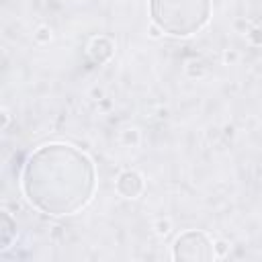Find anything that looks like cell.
I'll return each mask as SVG.
<instances>
[{
    "label": "cell",
    "instance_id": "1",
    "mask_svg": "<svg viewBox=\"0 0 262 262\" xmlns=\"http://www.w3.org/2000/svg\"><path fill=\"white\" fill-rule=\"evenodd\" d=\"M96 188L92 160L68 143H49L31 154L23 170L27 201L45 215H74Z\"/></svg>",
    "mask_w": 262,
    "mask_h": 262
},
{
    "label": "cell",
    "instance_id": "2",
    "mask_svg": "<svg viewBox=\"0 0 262 262\" xmlns=\"http://www.w3.org/2000/svg\"><path fill=\"white\" fill-rule=\"evenodd\" d=\"M154 25L174 37L201 31L211 16V0H149Z\"/></svg>",
    "mask_w": 262,
    "mask_h": 262
},
{
    "label": "cell",
    "instance_id": "3",
    "mask_svg": "<svg viewBox=\"0 0 262 262\" xmlns=\"http://www.w3.org/2000/svg\"><path fill=\"white\" fill-rule=\"evenodd\" d=\"M174 260L182 262H207L215 258L213 244L203 231H186L174 242Z\"/></svg>",
    "mask_w": 262,
    "mask_h": 262
},
{
    "label": "cell",
    "instance_id": "4",
    "mask_svg": "<svg viewBox=\"0 0 262 262\" xmlns=\"http://www.w3.org/2000/svg\"><path fill=\"white\" fill-rule=\"evenodd\" d=\"M117 188H119V192H121L123 196L135 199V196L141 192V188H143V180H141V176L135 174V172H125V174L119 176Z\"/></svg>",
    "mask_w": 262,
    "mask_h": 262
},
{
    "label": "cell",
    "instance_id": "5",
    "mask_svg": "<svg viewBox=\"0 0 262 262\" xmlns=\"http://www.w3.org/2000/svg\"><path fill=\"white\" fill-rule=\"evenodd\" d=\"M111 53H113V45H111L108 39H102V37L96 39V41L92 43V47H90V55H92V59L98 61V63H102L104 59H108Z\"/></svg>",
    "mask_w": 262,
    "mask_h": 262
},
{
    "label": "cell",
    "instance_id": "6",
    "mask_svg": "<svg viewBox=\"0 0 262 262\" xmlns=\"http://www.w3.org/2000/svg\"><path fill=\"white\" fill-rule=\"evenodd\" d=\"M14 231H16L14 221L10 219V215H8V213H2V246H0L2 250H6V248L10 246Z\"/></svg>",
    "mask_w": 262,
    "mask_h": 262
}]
</instances>
